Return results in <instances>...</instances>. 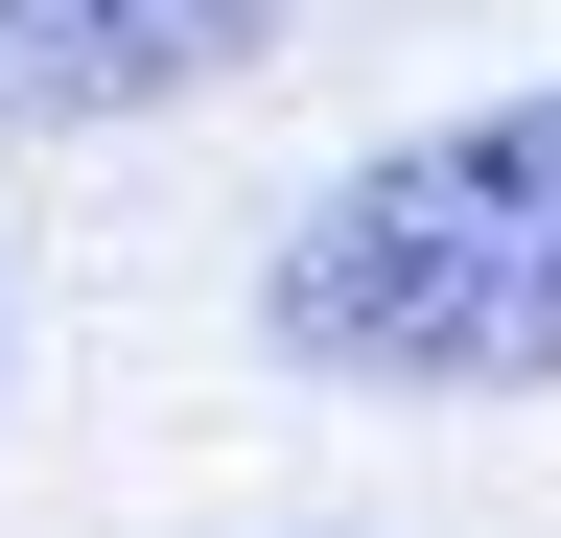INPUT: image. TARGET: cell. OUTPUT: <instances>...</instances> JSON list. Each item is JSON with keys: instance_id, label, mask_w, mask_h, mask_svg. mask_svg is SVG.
Here are the masks:
<instances>
[{"instance_id": "cell-1", "label": "cell", "mask_w": 561, "mask_h": 538, "mask_svg": "<svg viewBox=\"0 0 561 538\" xmlns=\"http://www.w3.org/2000/svg\"><path fill=\"white\" fill-rule=\"evenodd\" d=\"M257 328L280 375L351 398H561V71L305 187L257 257Z\"/></svg>"}, {"instance_id": "cell-2", "label": "cell", "mask_w": 561, "mask_h": 538, "mask_svg": "<svg viewBox=\"0 0 561 538\" xmlns=\"http://www.w3.org/2000/svg\"><path fill=\"white\" fill-rule=\"evenodd\" d=\"M305 0H0V141H117V117L234 94Z\"/></svg>"}]
</instances>
